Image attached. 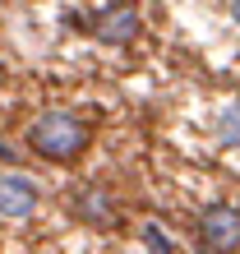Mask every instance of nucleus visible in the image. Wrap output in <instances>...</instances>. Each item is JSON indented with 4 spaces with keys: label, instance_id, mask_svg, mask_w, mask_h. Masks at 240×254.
<instances>
[{
    "label": "nucleus",
    "instance_id": "nucleus-1",
    "mask_svg": "<svg viewBox=\"0 0 240 254\" xmlns=\"http://www.w3.org/2000/svg\"><path fill=\"white\" fill-rule=\"evenodd\" d=\"M88 125L74 111H42L33 125H28V148L42 153L47 162H74L88 148Z\"/></svg>",
    "mask_w": 240,
    "mask_h": 254
},
{
    "label": "nucleus",
    "instance_id": "nucleus-2",
    "mask_svg": "<svg viewBox=\"0 0 240 254\" xmlns=\"http://www.w3.org/2000/svg\"><path fill=\"white\" fill-rule=\"evenodd\" d=\"M199 241L213 254H231L240 250V208L231 203H208L199 213Z\"/></svg>",
    "mask_w": 240,
    "mask_h": 254
},
{
    "label": "nucleus",
    "instance_id": "nucleus-3",
    "mask_svg": "<svg viewBox=\"0 0 240 254\" xmlns=\"http://www.w3.org/2000/svg\"><path fill=\"white\" fill-rule=\"evenodd\" d=\"M83 28L93 37L111 42V47H125V42L139 37V9H134V5H111V9L93 14V19H83Z\"/></svg>",
    "mask_w": 240,
    "mask_h": 254
},
{
    "label": "nucleus",
    "instance_id": "nucleus-4",
    "mask_svg": "<svg viewBox=\"0 0 240 254\" xmlns=\"http://www.w3.org/2000/svg\"><path fill=\"white\" fill-rule=\"evenodd\" d=\"M37 203H42V194H37V185L28 181V176H19V171L0 176V217L23 222V217L37 213Z\"/></svg>",
    "mask_w": 240,
    "mask_h": 254
},
{
    "label": "nucleus",
    "instance_id": "nucleus-5",
    "mask_svg": "<svg viewBox=\"0 0 240 254\" xmlns=\"http://www.w3.org/2000/svg\"><path fill=\"white\" fill-rule=\"evenodd\" d=\"M74 213H83L88 222H97V227H111V222H120V213H116V203H111L107 190H83L79 199H74Z\"/></svg>",
    "mask_w": 240,
    "mask_h": 254
},
{
    "label": "nucleus",
    "instance_id": "nucleus-6",
    "mask_svg": "<svg viewBox=\"0 0 240 254\" xmlns=\"http://www.w3.org/2000/svg\"><path fill=\"white\" fill-rule=\"evenodd\" d=\"M217 134H222V143H227V148H240V102H236V107H227Z\"/></svg>",
    "mask_w": 240,
    "mask_h": 254
},
{
    "label": "nucleus",
    "instance_id": "nucleus-7",
    "mask_svg": "<svg viewBox=\"0 0 240 254\" xmlns=\"http://www.w3.org/2000/svg\"><path fill=\"white\" fill-rule=\"evenodd\" d=\"M143 241H148V254H171L167 231H162V227H148V231H143Z\"/></svg>",
    "mask_w": 240,
    "mask_h": 254
},
{
    "label": "nucleus",
    "instance_id": "nucleus-8",
    "mask_svg": "<svg viewBox=\"0 0 240 254\" xmlns=\"http://www.w3.org/2000/svg\"><path fill=\"white\" fill-rule=\"evenodd\" d=\"M227 9H231V19H236V28H240V0H231Z\"/></svg>",
    "mask_w": 240,
    "mask_h": 254
}]
</instances>
